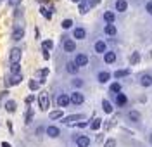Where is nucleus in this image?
I'll return each mask as SVG.
<instances>
[{
    "label": "nucleus",
    "mask_w": 152,
    "mask_h": 147,
    "mask_svg": "<svg viewBox=\"0 0 152 147\" xmlns=\"http://www.w3.org/2000/svg\"><path fill=\"white\" fill-rule=\"evenodd\" d=\"M38 104H40V109H42V111H47L48 109V106H50V99H48L47 92H40V95H38Z\"/></svg>",
    "instance_id": "1"
},
{
    "label": "nucleus",
    "mask_w": 152,
    "mask_h": 147,
    "mask_svg": "<svg viewBox=\"0 0 152 147\" xmlns=\"http://www.w3.org/2000/svg\"><path fill=\"white\" fill-rule=\"evenodd\" d=\"M21 56H23V52L21 49H10V54H9V59H10V64H18L19 61H21Z\"/></svg>",
    "instance_id": "2"
},
{
    "label": "nucleus",
    "mask_w": 152,
    "mask_h": 147,
    "mask_svg": "<svg viewBox=\"0 0 152 147\" xmlns=\"http://www.w3.org/2000/svg\"><path fill=\"white\" fill-rule=\"evenodd\" d=\"M57 104H59V108H66L71 104V97L66 95V94H61L59 97H57Z\"/></svg>",
    "instance_id": "3"
},
{
    "label": "nucleus",
    "mask_w": 152,
    "mask_h": 147,
    "mask_svg": "<svg viewBox=\"0 0 152 147\" xmlns=\"http://www.w3.org/2000/svg\"><path fill=\"white\" fill-rule=\"evenodd\" d=\"M69 97H71V102H73V104H78V106L83 104V100H85V95H83L81 92H73Z\"/></svg>",
    "instance_id": "4"
},
{
    "label": "nucleus",
    "mask_w": 152,
    "mask_h": 147,
    "mask_svg": "<svg viewBox=\"0 0 152 147\" xmlns=\"http://www.w3.org/2000/svg\"><path fill=\"white\" fill-rule=\"evenodd\" d=\"M75 64L78 66V68H83V66H86L88 64V57H86L85 54H78L75 59Z\"/></svg>",
    "instance_id": "5"
},
{
    "label": "nucleus",
    "mask_w": 152,
    "mask_h": 147,
    "mask_svg": "<svg viewBox=\"0 0 152 147\" xmlns=\"http://www.w3.org/2000/svg\"><path fill=\"white\" fill-rule=\"evenodd\" d=\"M76 146L78 147H88L90 146V138L86 137V135H80V137H76Z\"/></svg>",
    "instance_id": "6"
},
{
    "label": "nucleus",
    "mask_w": 152,
    "mask_h": 147,
    "mask_svg": "<svg viewBox=\"0 0 152 147\" xmlns=\"http://www.w3.org/2000/svg\"><path fill=\"white\" fill-rule=\"evenodd\" d=\"M75 49H76L75 40H71V38L64 40V50H66V52H75Z\"/></svg>",
    "instance_id": "7"
},
{
    "label": "nucleus",
    "mask_w": 152,
    "mask_h": 147,
    "mask_svg": "<svg viewBox=\"0 0 152 147\" xmlns=\"http://www.w3.org/2000/svg\"><path fill=\"white\" fill-rule=\"evenodd\" d=\"M140 85H142V87H152V76L151 75H142V76H140Z\"/></svg>",
    "instance_id": "8"
},
{
    "label": "nucleus",
    "mask_w": 152,
    "mask_h": 147,
    "mask_svg": "<svg viewBox=\"0 0 152 147\" xmlns=\"http://www.w3.org/2000/svg\"><path fill=\"white\" fill-rule=\"evenodd\" d=\"M97 80H99L100 83H107V81L111 80V73H107V71H100V73L97 75Z\"/></svg>",
    "instance_id": "9"
},
{
    "label": "nucleus",
    "mask_w": 152,
    "mask_h": 147,
    "mask_svg": "<svg viewBox=\"0 0 152 147\" xmlns=\"http://www.w3.org/2000/svg\"><path fill=\"white\" fill-rule=\"evenodd\" d=\"M23 37H24V29L19 28V26H16L14 31H12V40H21Z\"/></svg>",
    "instance_id": "10"
},
{
    "label": "nucleus",
    "mask_w": 152,
    "mask_h": 147,
    "mask_svg": "<svg viewBox=\"0 0 152 147\" xmlns=\"http://www.w3.org/2000/svg\"><path fill=\"white\" fill-rule=\"evenodd\" d=\"M95 52H97V54H105V52H107V50H105V42H102V40L95 42Z\"/></svg>",
    "instance_id": "11"
},
{
    "label": "nucleus",
    "mask_w": 152,
    "mask_h": 147,
    "mask_svg": "<svg viewBox=\"0 0 152 147\" xmlns=\"http://www.w3.org/2000/svg\"><path fill=\"white\" fill-rule=\"evenodd\" d=\"M126 9H128V2L126 0H116V10L126 12Z\"/></svg>",
    "instance_id": "12"
},
{
    "label": "nucleus",
    "mask_w": 152,
    "mask_h": 147,
    "mask_svg": "<svg viewBox=\"0 0 152 147\" xmlns=\"http://www.w3.org/2000/svg\"><path fill=\"white\" fill-rule=\"evenodd\" d=\"M83 114H73V116H66L64 118V123L66 125H71V123H75V121H78V119H83Z\"/></svg>",
    "instance_id": "13"
},
{
    "label": "nucleus",
    "mask_w": 152,
    "mask_h": 147,
    "mask_svg": "<svg viewBox=\"0 0 152 147\" xmlns=\"http://www.w3.org/2000/svg\"><path fill=\"white\" fill-rule=\"evenodd\" d=\"M114 19H116V16H114L113 10H105V12H104V21H105V23H107V24H113Z\"/></svg>",
    "instance_id": "14"
},
{
    "label": "nucleus",
    "mask_w": 152,
    "mask_h": 147,
    "mask_svg": "<svg viewBox=\"0 0 152 147\" xmlns=\"http://www.w3.org/2000/svg\"><path fill=\"white\" fill-rule=\"evenodd\" d=\"M126 102H128L126 94H118V95H116V104H118V106H126Z\"/></svg>",
    "instance_id": "15"
},
{
    "label": "nucleus",
    "mask_w": 152,
    "mask_h": 147,
    "mask_svg": "<svg viewBox=\"0 0 152 147\" xmlns=\"http://www.w3.org/2000/svg\"><path fill=\"white\" fill-rule=\"evenodd\" d=\"M73 37H75V38H78V40H83L86 37V31L83 28H76L75 31H73Z\"/></svg>",
    "instance_id": "16"
},
{
    "label": "nucleus",
    "mask_w": 152,
    "mask_h": 147,
    "mask_svg": "<svg viewBox=\"0 0 152 147\" xmlns=\"http://www.w3.org/2000/svg\"><path fill=\"white\" fill-rule=\"evenodd\" d=\"M59 133H61V130H59L57 127H48L47 128V135H48V137L56 138V137H59Z\"/></svg>",
    "instance_id": "17"
},
{
    "label": "nucleus",
    "mask_w": 152,
    "mask_h": 147,
    "mask_svg": "<svg viewBox=\"0 0 152 147\" xmlns=\"http://www.w3.org/2000/svg\"><path fill=\"white\" fill-rule=\"evenodd\" d=\"M104 61L107 62V64L116 62V54H114V52H105V54H104Z\"/></svg>",
    "instance_id": "18"
},
{
    "label": "nucleus",
    "mask_w": 152,
    "mask_h": 147,
    "mask_svg": "<svg viewBox=\"0 0 152 147\" xmlns=\"http://www.w3.org/2000/svg\"><path fill=\"white\" fill-rule=\"evenodd\" d=\"M104 31H105V35H109V37H114L118 29H116V26H114V24H105Z\"/></svg>",
    "instance_id": "19"
},
{
    "label": "nucleus",
    "mask_w": 152,
    "mask_h": 147,
    "mask_svg": "<svg viewBox=\"0 0 152 147\" xmlns=\"http://www.w3.org/2000/svg\"><path fill=\"white\" fill-rule=\"evenodd\" d=\"M21 80H23V76H21V75H12V76H10V80L7 81V85H19V83H21Z\"/></svg>",
    "instance_id": "20"
},
{
    "label": "nucleus",
    "mask_w": 152,
    "mask_h": 147,
    "mask_svg": "<svg viewBox=\"0 0 152 147\" xmlns=\"http://www.w3.org/2000/svg\"><path fill=\"white\" fill-rule=\"evenodd\" d=\"M128 75H130L128 69H118V71L114 73V78H123V76H128Z\"/></svg>",
    "instance_id": "21"
},
{
    "label": "nucleus",
    "mask_w": 152,
    "mask_h": 147,
    "mask_svg": "<svg viewBox=\"0 0 152 147\" xmlns=\"http://www.w3.org/2000/svg\"><path fill=\"white\" fill-rule=\"evenodd\" d=\"M42 49L43 50H52L54 49V42H52V40H45V42H43V43H42Z\"/></svg>",
    "instance_id": "22"
},
{
    "label": "nucleus",
    "mask_w": 152,
    "mask_h": 147,
    "mask_svg": "<svg viewBox=\"0 0 152 147\" xmlns=\"http://www.w3.org/2000/svg\"><path fill=\"white\" fill-rule=\"evenodd\" d=\"M100 125H102V119H100V118H95L94 121L90 123V128H92V130H99Z\"/></svg>",
    "instance_id": "23"
},
{
    "label": "nucleus",
    "mask_w": 152,
    "mask_h": 147,
    "mask_svg": "<svg viewBox=\"0 0 152 147\" xmlns=\"http://www.w3.org/2000/svg\"><path fill=\"white\" fill-rule=\"evenodd\" d=\"M5 109H7L9 113H14V111H16V100H7V102H5Z\"/></svg>",
    "instance_id": "24"
},
{
    "label": "nucleus",
    "mask_w": 152,
    "mask_h": 147,
    "mask_svg": "<svg viewBox=\"0 0 152 147\" xmlns=\"http://www.w3.org/2000/svg\"><path fill=\"white\" fill-rule=\"evenodd\" d=\"M102 108H104V111L105 113H107V114H109V113H113V106H111V102H109V100H102Z\"/></svg>",
    "instance_id": "25"
},
{
    "label": "nucleus",
    "mask_w": 152,
    "mask_h": 147,
    "mask_svg": "<svg viewBox=\"0 0 152 147\" xmlns=\"http://www.w3.org/2000/svg\"><path fill=\"white\" fill-rule=\"evenodd\" d=\"M128 116H130L132 121H140V113H138V111H130Z\"/></svg>",
    "instance_id": "26"
},
{
    "label": "nucleus",
    "mask_w": 152,
    "mask_h": 147,
    "mask_svg": "<svg viewBox=\"0 0 152 147\" xmlns=\"http://www.w3.org/2000/svg\"><path fill=\"white\" fill-rule=\"evenodd\" d=\"M67 71H69V73H71V75H75V73H76V71H78V69H80V68H78V66H76V64H75V62H67Z\"/></svg>",
    "instance_id": "27"
},
{
    "label": "nucleus",
    "mask_w": 152,
    "mask_h": 147,
    "mask_svg": "<svg viewBox=\"0 0 152 147\" xmlns=\"http://www.w3.org/2000/svg\"><path fill=\"white\" fill-rule=\"evenodd\" d=\"M111 92H114L116 95L121 94V85H119V83H113V85H111Z\"/></svg>",
    "instance_id": "28"
},
{
    "label": "nucleus",
    "mask_w": 152,
    "mask_h": 147,
    "mask_svg": "<svg viewBox=\"0 0 152 147\" xmlns=\"http://www.w3.org/2000/svg\"><path fill=\"white\" fill-rule=\"evenodd\" d=\"M19 69H21L19 62L18 64H10V73H12V75H19Z\"/></svg>",
    "instance_id": "29"
},
{
    "label": "nucleus",
    "mask_w": 152,
    "mask_h": 147,
    "mask_svg": "<svg viewBox=\"0 0 152 147\" xmlns=\"http://www.w3.org/2000/svg\"><path fill=\"white\" fill-rule=\"evenodd\" d=\"M130 61H132L133 64H135V62H138V61H140V52H133L132 57H130Z\"/></svg>",
    "instance_id": "30"
},
{
    "label": "nucleus",
    "mask_w": 152,
    "mask_h": 147,
    "mask_svg": "<svg viewBox=\"0 0 152 147\" xmlns=\"http://www.w3.org/2000/svg\"><path fill=\"white\" fill-rule=\"evenodd\" d=\"M59 118H62V111H54V113H50V119H59Z\"/></svg>",
    "instance_id": "31"
},
{
    "label": "nucleus",
    "mask_w": 152,
    "mask_h": 147,
    "mask_svg": "<svg viewBox=\"0 0 152 147\" xmlns=\"http://www.w3.org/2000/svg\"><path fill=\"white\" fill-rule=\"evenodd\" d=\"M71 26H73V19H64L62 21V28L64 29H69Z\"/></svg>",
    "instance_id": "32"
},
{
    "label": "nucleus",
    "mask_w": 152,
    "mask_h": 147,
    "mask_svg": "<svg viewBox=\"0 0 152 147\" xmlns=\"http://www.w3.org/2000/svg\"><path fill=\"white\" fill-rule=\"evenodd\" d=\"M88 9H90V7H88V4H85V2H81V4H80V12H81V14L88 12Z\"/></svg>",
    "instance_id": "33"
},
{
    "label": "nucleus",
    "mask_w": 152,
    "mask_h": 147,
    "mask_svg": "<svg viewBox=\"0 0 152 147\" xmlns=\"http://www.w3.org/2000/svg\"><path fill=\"white\" fill-rule=\"evenodd\" d=\"M40 12H42V14H43L47 19H50V18H52V12H50L48 9H45V7H42V9H40Z\"/></svg>",
    "instance_id": "34"
},
{
    "label": "nucleus",
    "mask_w": 152,
    "mask_h": 147,
    "mask_svg": "<svg viewBox=\"0 0 152 147\" xmlns=\"http://www.w3.org/2000/svg\"><path fill=\"white\" fill-rule=\"evenodd\" d=\"M104 147H116V140H114V138H107Z\"/></svg>",
    "instance_id": "35"
},
{
    "label": "nucleus",
    "mask_w": 152,
    "mask_h": 147,
    "mask_svg": "<svg viewBox=\"0 0 152 147\" xmlns=\"http://www.w3.org/2000/svg\"><path fill=\"white\" fill-rule=\"evenodd\" d=\"M29 90H38V81L37 80H31V81H29Z\"/></svg>",
    "instance_id": "36"
},
{
    "label": "nucleus",
    "mask_w": 152,
    "mask_h": 147,
    "mask_svg": "<svg viewBox=\"0 0 152 147\" xmlns=\"http://www.w3.org/2000/svg\"><path fill=\"white\" fill-rule=\"evenodd\" d=\"M145 10H147L149 14H152V0H149V2L145 4Z\"/></svg>",
    "instance_id": "37"
},
{
    "label": "nucleus",
    "mask_w": 152,
    "mask_h": 147,
    "mask_svg": "<svg viewBox=\"0 0 152 147\" xmlns=\"http://www.w3.org/2000/svg\"><path fill=\"white\" fill-rule=\"evenodd\" d=\"M100 4V0H90L88 2V7H95V5H99Z\"/></svg>",
    "instance_id": "38"
},
{
    "label": "nucleus",
    "mask_w": 152,
    "mask_h": 147,
    "mask_svg": "<svg viewBox=\"0 0 152 147\" xmlns=\"http://www.w3.org/2000/svg\"><path fill=\"white\" fill-rule=\"evenodd\" d=\"M31 118H33V111L29 109V111H28V114H26V123H31Z\"/></svg>",
    "instance_id": "39"
},
{
    "label": "nucleus",
    "mask_w": 152,
    "mask_h": 147,
    "mask_svg": "<svg viewBox=\"0 0 152 147\" xmlns=\"http://www.w3.org/2000/svg\"><path fill=\"white\" fill-rule=\"evenodd\" d=\"M73 85H75V87H81V85H83V81H81L80 78H76V80H73Z\"/></svg>",
    "instance_id": "40"
},
{
    "label": "nucleus",
    "mask_w": 152,
    "mask_h": 147,
    "mask_svg": "<svg viewBox=\"0 0 152 147\" xmlns=\"http://www.w3.org/2000/svg\"><path fill=\"white\" fill-rule=\"evenodd\" d=\"M21 2H23V0H9V4L12 5V7H16V5H19Z\"/></svg>",
    "instance_id": "41"
},
{
    "label": "nucleus",
    "mask_w": 152,
    "mask_h": 147,
    "mask_svg": "<svg viewBox=\"0 0 152 147\" xmlns=\"http://www.w3.org/2000/svg\"><path fill=\"white\" fill-rule=\"evenodd\" d=\"M86 125H88L86 121H81V123H76V127H78V128H83V127H86Z\"/></svg>",
    "instance_id": "42"
},
{
    "label": "nucleus",
    "mask_w": 152,
    "mask_h": 147,
    "mask_svg": "<svg viewBox=\"0 0 152 147\" xmlns=\"http://www.w3.org/2000/svg\"><path fill=\"white\" fill-rule=\"evenodd\" d=\"M33 99H35L33 95H28V99H26V102H28V104H31V102H33Z\"/></svg>",
    "instance_id": "43"
},
{
    "label": "nucleus",
    "mask_w": 152,
    "mask_h": 147,
    "mask_svg": "<svg viewBox=\"0 0 152 147\" xmlns=\"http://www.w3.org/2000/svg\"><path fill=\"white\" fill-rule=\"evenodd\" d=\"M43 57H45V59H48V57H50V54H48L47 50H43Z\"/></svg>",
    "instance_id": "44"
},
{
    "label": "nucleus",
    "mask_w": 152,
    "mask_h": 147,
    "mask_svg": "<svg viewBox=\"0 0 152 147\" xmlns=\"http://www.w3.org/2000/svg\"><path fill=\"white\" fill-rule=\"evenodd\" d=\"M2 147H12V146H10L9 142H2Z\"/></svg>",
    "instance_id": "45"
},
{
    "label": "nucleus",
    "mask_w": 152,
    "mask_h": 147,
    "mask_svg": "<svg viewBox=\"0 0 152 147\" xmlns=\"http://www.w3.org/2000/svg\"><path fill=\"white\" fill-rule=\"evenodd\" d=\"M149 140H151V144H152V133H151V137H149Z\"/></svg>",
    "instance_id": "46"
},
{
    "label": "nucleus",
    "mask_w": 152,
    "mask_h": 147,
    "mask_svg": "<svg viewBox=\"0 0 152 147\" xmlns=\"http://www.w3.org/2000/svg\"><path fill=\"white\" fill-rule=\"evenodd\" d=\"M73 2H80V0H73Z\"/></svg>",
    "instance_id": "47"
}]
</instances>
